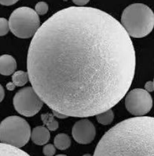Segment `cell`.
<instances>
[{"mask_svg":"<svg viewBox=\"0 0 154 156\" xmlns=\"http://www.w3.org/2000/svg\"><path fill=\"white\" fill-rule=\"evenodd\" d=\"M72 136L75 141L81 144H88L94 140L96 129L90 120L84 119L76 121L73 126Z\"/></svg>","mask_w":154,"mask_h":156,"instance_id":"cell-8","label":"cell"},{"mask_svg":"<svg viewBox=\"0 0 154 156\" xmlns=\"http://www.w3.org/2000/svg\"><path fill=\"white\" fill-rule=\"evenodd\" d=\"M56 148L52 144H46L43 148V153L46 156H53L56 153Z\"/></svg>","mask_w":154,"mask_h":156,"instance_id":"cell-18","label":"cell"},{"mask_svg":"<svg viewBox=\"0 0 154 156\" xmlns=\"http://www.w3.org/2000/svg\"><path fill=\"white\" fill-rule=\"evenodd\" d=\"M9 23L11 32L21 39L34 37L40 27L39 16L34 9L27 7L14 10L10 16Z\"/></svg>","mask_w":154,"mask_h":156,"instance_id":"cell-5","label":"cell"},{"mask_svg":"<svg viewBox=\"0 0 154 156\" xmlns=\"http://www.w3.org/2000/svg\"><path fill=\"white\" fill-rule=\"evenodd\" d=\"M16 85L14 84L13 82H9L6 85V88L8 90H10V91H13L14 90L15 88H16Z\"/></svg>","mask_w":154,"mask_h":156,"instance_id":"cell-23","label":"cell"},{"mask_svg":"<svg viewBox=\"0 0 154 156\" xmlns=\"http://www.w3.org/2000/svg\"><path fill=\"white\" fill-rule=\"evenodd\" d=\"M93 156H154V118L120 122L102 136Z\"/></svg>","mask_w":154,"mask_h":156,"instance_id":"cell-2","label":"cell"},{"mask_svg":"<svg viewBox=\"0 0 154 156\" xmlns=\"http://www.w3.org/2000/svg\"><path fill=\"white\" fill-rule=\"evenodd\" d=\"M1 156H31L24 150L9 144L1 143Z\"/></svg>","mask_w":154,"mask_h":156,"instance_id":"cell-11","label":"cell"},{"mask_svg":"<svg viewBox=\"0 0 154 156\" xmlns=\"http://www.w3.org/2000/svg\"><path fill=\"white\" fill-rule=\"evenodd\" d=\"M133 43L112 16L70 7L54 14L31 42L29 81L44 103L68 117L111 109L128 92L135 70Z\"/></svg>","mask_w":154,"mask_h":156,"instance_id":"cell-1","label":"cell"},{"mask_svg":"<svg viewBox=\"0 0 154 156\" xmlns=\"http://www.w3.org/2000/svg\"><path fill=\"white\" fill-rule=\"evenodd\" d=\"M56 156H68V155H64V154H59V155H56Z\"/></svg>","mask_w":154,"mask_h":156,"instance_id":"cell-26","label":"cell"},{"mask_svg":"<svg viewBox=\"0 0 154 156\" xmlns=\"http://www.w3.org/2000/svg\"><path fill=\"white\" fill-rule=\"evenodd\" d=\"M44 102L32 87H27L16 93L13 105L17 112L25 117H32L43 107Z\"/></svg>","mask_w":154,"mask_h":156,"instance_id":"cell-6","label":"cell"},{"mask_svg":"<svg viewBox=\"0 0 154 156\" xmlns=\"http://www.w3.org/2000/svg\"><path fill=\"white\" fill-rule=\"evenodd\" d=\"M145 90L149 92H152L153 90V83L152 81H148L146 82L145 85Z\"/></svg>","mask_w":154,"mask_h":156,"instance_id":"cell-21","label":"cell"},{"mask_svg":"<svg viewBox=\"0 0 154 156\" xmlns=\"http://www.w3.org/2000/svg\"><path fill=\"white\" fill-rule=\"evenodd\" d=\"M18 1H0V3L2 5H4V6H11L15 3H17Z\"/></svg>","mask_w":154,"mask_h":156,"instance_id":"cell-22","label":"cell"},{"mask_svg":"<svg viewBox=\"0 0 154 156\" xmlns=\"http://www.w3.org/2000/svg\"><path fill=\"white\" fill-rule=\"evenodd\" d=\"M83 156H92V155L90 154H84Z\"/></svg>","mask_w":154,"mask_h":156,"instance_id":"cell-25","label":"cell"},{"mask_svg":"<svg viewBox=\"0 0 154 156\" xmlns=\"http://www.w3.org/2000/svg\"><path fill=\"white\" fill-rule=\"evenodd\" d=\"M49 10V6L47 3L40 2L36 3L35 6V11L38 15L46 14Z\"/></svg>","mask_w":154,"mask_h":156,"instance_id":"cell-16","label":"cell"},{"mask_svg":"<svg viewBox=\"0 0 154 156\" xmlns=\"http://www.w3.org/2000/svg\"><path fill=\"white\" fill-rule=\"evenodd\" d=\"M71 140L70 137L64 133H58L54 139V145L60 150H65L70 147Z\"/></svg>","mask_w":154,"mask_h":156,"instance_id":"cell-12","label":"cell"},{"mask_svg":"<svg viewBox=\"0 0 154 156\" xmlns=\"http://www.w3.org/2000/svg\"><path fill=\"white\" fill-rule=\"evenodd\" d=\"M31 133L28 122L19 116H9L0 125L1 143L16 148L24 147L31 138Z\"/></svg>","mask_w":154,"mask_h":156,"instance_id":"cell-4","label":"cell"},{"mask_svg":"<svg viewBox=\"0 0 154 156\" xmlns=\"http://www.w3.org/2000/svg\"><path fill=\"white\" fill-rule=\"evenodd\" d=\"M121 25L130 37H144L153 29L154 13L145 4H131L123 10Z\"/></svg>","mask_w":154,"mask_h":156,"instance_id":"cell-3","label":"cell"},{"mask_svg":"<svg viewBox=\"0 0 154 156\" xmlns=\"http://www.w3.org/2000/svg\"><path fill=\"white\" fill-rule=\"evenodd\" d=\"M12 80L16 87H23L29 80L28 72L23 70L16 71L13 74Z\"/></svg>","mask_w":154,"mask_h":156,"instance_id":"cell-13","label":"cell"},{"mask_svg":"<svg viewBox=\"0 0 154 156\" xmlns=\"http://www.w3.org/2000/svg\"><path fill=\"white\" fill-rule=\"evenodd\" d=\"M4 98H5V90L3 86L1 85V89H0V99H1V101H3Z\"/></svg>","mask_w":154,"mask_h":156,"instance_id":"cell-24","label":"cell"},{"mask_svg":"<svg viewBox=\"0 0 154 156\" xmlns=\"http://www.w3.org/2000/svg\"><path fill=\"white\" fill-rule=\"evenodd\" d=\"M96 119L99 123L102 125H108L114 119V113L111 109L108 110L96 115Z\"/></svg>","mask_w":154,"mask_h":156,"instance_id":"cell-15","label":"cell"},{"mask_svg":"<svg viewBox=\"0 0 154 156\" xmlns=\"http://www.w3.org/2000/svg\"><path fill=\"white\" fill-rule=\"evenodd\" d=\"M0 24H1V31H0V35L3 36L8 34L10 30V27L9 21L4 18H1L0 19Z\"/></svg>","mask_w":154,"mask_h":156,"instance_id":"cell-17","label":"cell"},{"mask_svg":"<svg viewBox=\"0 0 154 156\" xmlns=\"http://www.w3.org/2000/svg\"><path fill=\"white\" fill-rule=\"evenodd\" d=\"M52 113L54 115V116L56 117V118H58V119H66L68 118V116L65 115L62 113H60L58 112H57V111L55 110H52Z\"/></svg>","mask_w":154,"mask_h":156,"instance_id":"cell-19","label":"cell"},{"mask_svg":"<svg viewBox=\"0 0 154 156\" xmlns=\"http://www.w3.org/2000/svg\"><path fill=\"white\" fill-rule=\"evenodd\" d=\"M90 1L88 0H76V1H73V2L76 5L79 7H84L86 4L88 3Z\"/></svg>","mask_w":154,"mask_h":156,"instance_id":"cell-20","label":"cell"},{"mask_svg":"<svg viewBox=\"0 0 154 156\" xmlns=\"http://www.w3.org/2000/svg\"><path fill=\"white\" fill-rule=\"evenodd\" d=\"M153 83V90H154V79H153V81H152Z\"/></svg>","mask_w":154,"mask_h":156,"instance_id":"cell-27","label":"cell"},{"mask_svg":"<svg viewBox=\"0 0 154 156\" xmlns=\"http://www.w3.org/2000/svg\"><path fill=\"white\" fill-rule=\"evenodd\" d=\"M50 137V132L45 126H38L32 130L31 140L37 145H46Z\"/></svg>","mask_w":154,"mask_h":156,"instance_id":"cell-9","label":"cell"},{"mask_svg":"<svg viewBox=\"0 0 154 156\" xmlns=\"http://www.w3.org/2000/svg\"><path fill=\"white\" fill-rule=\"evenodd\" d=\"M0 72L3 76H10L14 73L17 63L14 57L9 54L2 55L0 58Z\"/></svg>","mask_w":154,"mask_h":156,"instance_id":"cell-10","label":"cell"},{"mask_svg":"<svg viewBox=\"0 0 154 156\" xmlns=\"http://www.w3.org/2000/svg\"><path fill=\"white\" fill-rule=\"evenodd\" d=\"M41 119L43 125L47 126L49 131H55L58 129V122L54 118V115L51 113L43 114L41 115Z\"/></svg>","mask_w":154,"mask_h":156,"instance_id":"cell-14","label":"cell"},{"mask_svg":"<svg viewBox=\"0 0 154 156\" xmlns=\"http://www.w3.org/2000/svg\"><path fill=\"white\" fill-rule=\"evenodd\" d=\"M125 106L132 115L137 117L145 116L153 107V99L145 89L135 88L126 95Z\"/></svg>","mask_w":154,"mask_h":156,"instance_id":"cell-7","label":"cell"}]
</instances>
